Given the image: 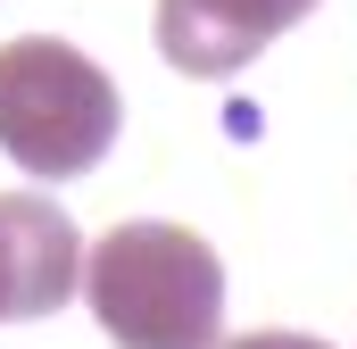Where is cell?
I'll list each match as a JSON object with an SVG mask.
<instances>
[{
    "mask_svg": "<svg viewBox=\"0 0 357 349\" xmlns=\"http://www.w3.org/2000/svg\"><path fill=\"white\" fill-rule=\"evenodd\" d=\"M116 349H216L225 266L191 225H116L75 283Z\"/></svg>",
    "mask_w": 357,
    "mask_h": 349,
    "instance_id": "6da1fadb",
    "label": "cell"
},
{
    "mask_svg": "<svg viewBox=\"0 0 357 349\" xmlns=\"http://www.w3.org/2000/svg\"><path fill=\"white\" fill-rule=\"evenodd\" d=\"M116 125H125V100L75 42H50V34L0 42V150L25 174L67 183L100 167Z\"/></svg>",
    "mask_w": 357,
    "mask_h": 349,
    "instance_id": "7a4b0ae2",
    "label": "cell"
},
{
    "mask_svg": "<svg viewBox=\"0 0 357 349\" xmlns=\"http://www.w3.org/2000/svg\"><path fill=\"white\" fill-rule=\"evenodd\" d=\"M84 283L75 216L42 191H0V325L59 316Z\"/></svg>",
    "mask_w": 357,
    "mask_h": 349,
    "instance_id": "3957f363",
    "label": "cell"
},
{
    "mask_svg": "<svg viewBox=\"0 0 357 349\" xmlns=\"http://www.w3.org/2000/svg\"><path fill=\"white\" fill-rule=\"evenodd\" d=\"M316 0H158V50L183 75H233L266 50L274 34H291Z\"/></svg>",
    "mask_w": 357,
    "mask_h": 349,
    "instance_id": "277c9868",
    "label": "cell"
},
{
    "mask_svg": "<svg viewBox=\"0 0 357 349\" xmlns=\"http://www.w3.org/2000/svg\"><path fill=\"white\" fill-rule=\"evenodd\" d=\"M216 349H333L316 333H241V341H216Z\"/></svg>",
    "mask_w": 357,
    "mask_h": 349,
    "instance_id": "5b68a950",
    "label": "cell"
}]
</instances>
